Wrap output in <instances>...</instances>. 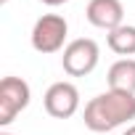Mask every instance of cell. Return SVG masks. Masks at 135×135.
Returning <instances> with one entry per match:
<instances>
[{
	"label": "cell",
	"mask_w": 135,
	"mask_h": 135,
	"mask_svg": "<svg viewBox=\"0 0 135 135\" xmlns=\"http://www.w3.org/2000/svg\"><path fill=\"white\" fill-rule=\"evenodd\" d=\"M85 127L93 132H111L135 119V95L122 90H106L88 101L82 111Z\"/></svg>",
	"instance_id": "1"
},
{
	"label": "cell",
	"mask_w": 135,
	"mask_h": 135,
	"mask_svg": "<svg viewBox=\"0 0 135 135\" xmlns=\"http://www.w3.org/2000/svg\"><path fill=\"white\" fill-rule=\"evenodd\" d=\"M98 58H101L98 42L90 40V37H77L64 48L61 66H64V72L69 77H88L98 66Z\"/></svg>",
	"instance_id": "2"
},
{
	"label": "cell",
	"mask_w": 135,
	"mask_h": 135,
	"mask_svg": "<svg viewBox=\"0 0 135 135\" xmlns=\"http://www.w3.org/2000/svg\"><path fill=\"white\" fill-rule=\"evenodd\" d=\"M66 35H69L66 19L58 13H45L35 21L29 37H32V48L37 53H58L66 42Z\"/></svg>",
	"instance_id": "3"
},
{
	"label": "cell",
	"mask_w": 135,
	"mask_h": 135,
	"mask_svg": "<svg viewBox=\"0 0 135 135\" xmlns=\"http://www.w3.org/2000/svg\"><path fill=\"white\" fill-rule=\"evenodd\" d=\"M32 90L21 77H3L0 82V124L8 127L27 106H29Z\"/></svg>",
	"instance_id": "4"
},
{
	"label": "cell",
	"mask_w": 135,
	"mask_h": 135,
	"mask_svg": "<svg viewBox=\"0 0 135 135\" xmlns=\"http://www.w3.org/2000/svg\"><path fill=\"white\" fill-rule=\"evenodd\" d=\"M45 111L56 119H69L80 109V90L72 82H53L42 95Z\"/></svg>",
	"instance_id": "5"
},
{
	"label": "cell",
	"mask_w": 135,
	"mask_h": 135,
	"mask_svg": "<svg viewBox=\"0 0 135 135\" xmlns=\"http://www.w3.org/2000/svg\"><path fill=\"white\" fill-rule=\"evenodd\" d=\"M85 16H88V21L93 27L111 32V29L122 27V21H124V6L119 3V0H90Z\"/></svg>",
	"instance_id": "6"
},
{
	"label": "cell",
	"mask_w": 135,
	"mask_h": 135,
	"mask_svg": "<svg viewBox=\"0 0 135 135\" xmlns=\"http://www.w3.org/2000/svg\"><path fill=\"white\" fill-rule=\"evenodd\" d=\"M109 90H122L135 95V58H119L109 66Z\"/></svg>",
	"instance_id": "7"
},
{
	"label": "cell",
	"mask_w": 135,
	"mask_h": 135,
	"mask_svg": "<svg viewBox=\"0 0 135 135\" xmlns=\"http://www.w3.org/2000/svg\"><path fill=\"white\" fill-rule=\"evenodd\" d=\"M106 42H109V48L117 56H124V58L135 56V27L132 24H122V27L111 29L106 35Z\"/></svg>",
	"instance_id": "8"
},
{
	"label": "cell",
	"mask_w": 135,
	"mask_h": 135,
	"mask_svg": "<svg viewBox=\"0 0 135 135\" xmlns=\"http://www.w3.org/2000/svg\"><path fill=\"white\" fill-rule=\"evenodd\" d=\"M40 3H45V6H64V3H69V0H40Z\"/></svg>",
	"instance_id": "9"
},
{
	"label": "cell",
	"mask_w": 135,
	"mask_h": 135,
	"mask_svg": "<svg viewBox=\"0 0 135 135\" xmlns=\"http://www.w3.org/2000/svg\"><path fill=\"white\" fill-rule=\"evenodd\" d=\"M124 135H135V124H130V127L124 130Z\"/></svg>",
	"instance_id": "10"
},
{
	"label": "cell",
	"mask_w": 135,
	"mask_h": 135,
	"mask_svg": "<svg viewBox=\"0 0 135 135\" xmlns=\"http://www.w3.org/2000/svg\"><path fill=\"white\" fill-rule=\"evenodd\" d=\"M0 135H11V132H0Z\"/></svg>",
	"instance_id": "11"
},
{
	"label": "cell",
	"mask_w": 135,
	"mask_h": 135,
	"mask_svg": "<svg viewBox=\"0 0 135 135\" xmlns=\"http://www.w3.org/2000/svg\"><path fill=\"white\" fill-rule=\"evenodd\" d=\"M3 3H8V0H3Z\"/></svg>",
	"instance_id": "12"
}]
</instances>
